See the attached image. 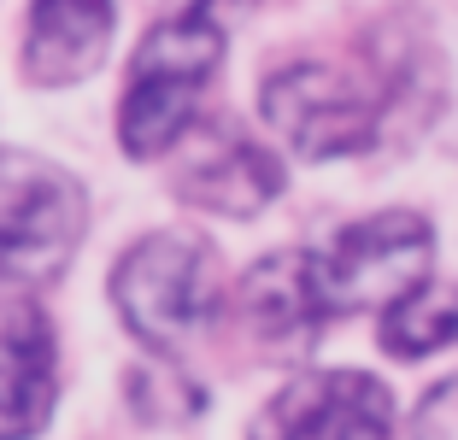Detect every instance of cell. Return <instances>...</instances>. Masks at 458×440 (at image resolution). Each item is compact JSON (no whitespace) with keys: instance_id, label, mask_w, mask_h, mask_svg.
<instances>
[{"instance_id":"6da1fadb","label":"cell","mask_w":458,"mask_h":440,"mask_svg":"<svg viewBox=\"0 0 458 440\" xmlns=\"http://www.w3.org/2000/svg\"><path fill=\"white\" fill-rule=\"evenodd\" d=\"M217 59H224V24H217L212 6L171 13L148 30V41L135 47L123 106H118V135L135 159H159L165 147H176Z\"/></svg>"},{"instance_id":"7a4b0ae2","label":"cell","mask_w":458,"mask_h":440,"mask_svg":"<svg viewBox=\"0 0 458 440\" xmlns=\"http://www.w3.org/2000/svg\"><path fill=\"white\" fill-rule=\"evenodd\" d=\"M112 306L135 341H148L153 352H182L206 334L217 311L212 247L189 229H159L135 241L112 270Z\"/></svg>"},{"instance_id":"3957f363","label":"cell","mask_w":458,"mask_h":440,"mask_svg":"<svg viewBox=\"0 0 458 440\" xmlns=\"http://www.w3.org/2000/svg\"><path fill=\"white\" fill-rule=\"evenodd\" d=\"M306 282L324 317L388 306L429 282V224L418 212H377L347 224L324 253H306Z\"/></svg>"},{"instance_id":"277c9868","label":"cell","mask_w":458,"mask_h":440,"mask_svg":"<svg viewBox=\"0 0 458 440\" xmlns=\"http://www.w3.org/2000/svg\"><path fill=\"white\" fill-rule=\"evenodd\" d=\"M82 229H89V194L71 171L30 153L0 159V276H59L77 253Z\"/></svg>"},{"instance_id":"5b68a950","label":"cell","mask_w":458,"mask_h":440,"mask_svg":"<svg viewBox=\"0 0 458 440\" xmlns=\"http://www.w3.org/2000/svg\"><path fill=\"white\" fill-rule=\"evenodd\" d=\"M265 118L300 159H347L377 141V94L359 89L347 71L300 59L265 82Z\"/></svg>"},{"instance_id":"8992f818","label":"cell","mask_w":458,"mask_h":440,"mask_svg":"<svg viewBox=\"0 0 458 440\" xmlns=\"http://www.w3.org/2000/svg\"><path fill=\"white\" fill-rule=\"evenodd\" d=\"M394 400L364 370H318L288 382L253 417V440H388Z\"/></svg>"},{"instance_id":"52a82bcc","label":"cell","mask_w":458,"mask_h":440,"mask_svg":"<svg viewBox=\"0 0 458 440\" xmlns=\"http://www.w3.org/2000/svg\"><path fill=\"white\" fill-rule=\"evenodd\" d=\"M54 417V323L18 300L0 311V440H36Z\"/></svg>"},{"instance_id":"ba28073f","label":"cell","mask_w":458,"mask_h":440,"mask_svg":"<svg viewBox=\"0 0 458 440\" xmlns=\"http://www.w3.org/2000/svg\"><path fill=\"white\" fill-rule=\"evenodd\" d=\"M106 41H112V0H36L24 36V65L36 82L65 89L106 59Z\"/></svg>"},{"instance_id":"9c48e42d","label":"cell","mask_w":458,"mask_h":440,"mask_svg":"<svg viewBox=\"0 0 458 440\" xmlns=\"http://www.w3.org/2000/svg\"><path fill=\"white\" fill-rule=\"evenodd\" d=\"M242 317L253 323V334L276 352H306L324 329V311L311 300L306 282V253H270L242 276Z\"/></svg>"},{"instance_id":"30bf717a","label":"cell","mask_w":458,"mask_h":440,"mask_svg":"<svg viewBox=\"0 0 458 440\" xmlns=\"http://www.w3.org/2000/svg\"><path fill=\"white\" fill-rule=\"evenodd\" d=\"M182 194L206 212L224 217H253L259 206H270L283 194V165L253 141H217L206 159H194L182 171Z\"/></svg>"},{"instance_id":"8fae6325","label":"cell","mask_w":458,"mask_h":440,"mask_svg":"<svg viewBox=\"0 0 458 440\" xmlns=\"http://www.w3.org/2000/svg\"><path fill=\"white\" fill-rule=\"evenodd\" d=\"M453 341V293L418 282L411 293L382 306V347L394 359H423V352H441Z\"/></svg>"},{"instance_id":"7c38bea8","label":"cell","mask_w":458,"mask_h":440,"mask_svg":"<svg viewBox=\"0 0 458 440\" xmlns=\"http://www.w3.org/2000/svg\"><path fill=\"white\" fill-rule=\"evenodd\" d=\"M453 417H458V400H453V382L429 387V400L418 405V440H453Z\"/></svg>"}]
</instances>
